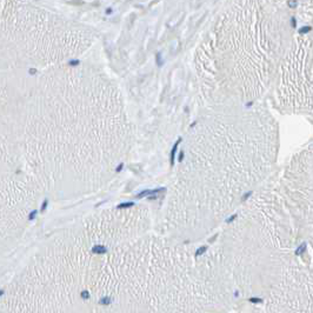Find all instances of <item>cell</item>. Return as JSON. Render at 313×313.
I'll return each instance as SVG.
<instances>
[]
</instances>
